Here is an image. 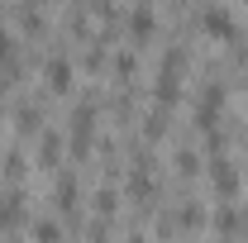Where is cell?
I'll return each instance as SVG.
<instances>
[{
	"instance_id": "obj_1",
	"label": "cell",
	"mask_w": 248,
	"mask_h": 243,
	"mask_svg": "<svg viewBox=\"0 0 248 243\" xmlns=\"http://www.w3.org/2000/svg\"><path fill=\"white\" fill-rule=\"evenodd\" d=\"M196 24L210 33V38H239V15L229 5H201L196 10Z\"/></svg>"
},
{
	"instance_id": "obj_2",
	"label": "cell",
	"mask_w": 248,
	"mask_h": 243,
	"mask_svg": "<svg viewBox=\"0 0 248 243\" xmlns=\"http://www.w3.org/2000/svg\"><path fill=\"white\" fill-rule=\"evenodd\" d=\"M91 138H95V105L81 100V105L72 110V157H86Z\"/></svg>"
},
{
	"instance_id": "obj_3",
	"label": "cell",
	"mask_w": 248,
	"mask_h": 243,
	"mask_svg": "<svg viewBox=\"0 0 248 243\" xmlns=\"http://www.w3.org/2000/svg\"><path fill=\"white\" fill-rule=\"evenodd\" d=\"M219 110H224V86L219 81H205V91H201V100H196V124H210L219 120Z\"/></svg>"
},
{
	"instance_id": "obj_4",
	"label": "cell",
	"mask_w": 248,
	"mask_h": 243,
	"mask_svg": "<svg viewBox=\"0 0 248 243\" xmlns=\"http://www.w3.org/2000/svg\"><path fill=\"white\" fill-rule=\"evenodd\" d=\"M43 81H48V91H72V58L67 53H53V58L43 62Z\"/></svg>"
},
{
	"instance_id": "obj_5",
	"label": "cell",
	"mask_w": 248,
	"mask_h": 243,
	"mask_svg": "<svg viewBox=\"0 0 248 243\" xmlns=\"http://www.w3.org/2000/svg\"><path fill=\"white\" fill-rule=\"evenodd\" d=\"M210 182L219 186V196H234V191H239V167H234L224 152H219V157H210Z\"/></svg>"
},
{
	"instance_id": "obj_6",
	"label": "cell",
	"mask_w": 248,
	"mask_h": 243,
	"mask_svg": "<svg viewBox=\"0 0 248 243\" xmlns=\"http://www.w3.org/2000/svg\"><path fill=\"white\" fill-rule=\"evenodd\" d=\"M124 19H129V33H134V38H153V29H157V10L153 5H134Z\"/></svg>"
},
{
	"instance_id": "obj_7",
	"label": "cell",
	"mask_w": 248,
	"mask_h": 243,
	"mask_svg": "<svg viewBox=\"0 0 248 243\" xmlns=\"http://www.w3.org/2000/svg\"><path fill=\"white\" fill-rule=\"evenodd\" d=\"M53 200H58L62 214H77V205H81V186H77L72 172H62V177H58V196H53Z\"/></svg>"
},
{
	"instance_id": "obj_8",
	"label": "cell",
	"mask_w": 248,
	"mask_h": 243,
	"mask_svg": "<svg viewBox=\"0 0 248 243\" xmlns=\"http://www.w3.org/2000/svg\"><path fill=\"white\" fill-rule=\"evenodd\" d=\"M24 219V191H0V229H15Z\"/></svg>"
},
{
	"instance_id": "obj_9",
	"label": "cell",
	"mask_w": 248,
	"mask_h": 243,
	"mask_svg": "<svg viewBox=\"0 0 248 243\" xmlns=\"http://www.w3.org/2000/svg\"><path fill=\"white\" fill-rule=\"evenodd\" d=\"M15 19H19V24H24L29 33H38V29H43V10H38V5H19V10H15Z\"/></svg>"
},
{
	"instance_id": "obj_10",
	"label": "cell",
	"mask_w": 248,
	"mask_h": 243,
	"mask_svg": "<svg viewBox=\"0 0 248 243\" xmlns=\"http://www.w3.org/2000/svg\"><path fill=\"white\" fill-rule=\"evenodd\" d=\"M33 239L38 243H58L62 234H58V219H38V224H33Z\"/></svg>"
},
{
	"instance_id": "obj_11",
	"label": "cell",
	"mask_w": 248,
	"mask_h": 243,
	"mask_svg": "<svg viewBox=\"0 0 248 243\" xmlns=\"http://www.w3.org/2000/svg\"><path fill=\"white\" fill-rule=\"evenodd\" d=\"M177 219H182L186 229H196V224H201V219H205V210H201V205H196V200H186L182 210H177Z\"/></svg>"
},
{
	"instance_id": "obj_12",
	"label": "cell",
	"mask_w": 248,
	"mask_h": 243,
	"mask_svg": "<svg viewBox=\"0 0 248 243\" xmlns=\"http://www.w3.org/2000/svg\"><path fill=\"white\" fill-rule=\"evenodd\" d=\"M19 129H24V134H33V129H38V105H33V100H24V105H19Z\"/></svg>"
},
{
	"instance_id": "obj_13",
	"label": "cell",
	"mask_w": 248,
	"mask_h": 243,
	"mask_svg": "<svg viewBox=\"0 0 248 243\" xmlns=\"http://www.w3.org/2000/svg\"><path fill=\"white\" fill-rule=\"evenodd\" d=\"M162 129H167V110H148V120H143V134H148V138H157Z\"/></svg>"
},
{
	"instance_id": "obj_14",
	"label": "cell",
	"mask_w": 248,
	"mask_h": 243,
	"mask_svg": "<svg viewBox=\"0 0 248 243\" xmlns=\"http://www.w3.org/2000/svg\"><path fill=\"white\" fill-rule=\"evenodd\" d=\"M115 200H120L115 186H100V191H95V210H100V214H115Z\"/></svg>"
},
{
	"instance_id": "obj_15",
	"label": "cell",
	"mask_w": 248,
	"mask_h": 243,
	"mask_svg": "<svg viewBox=\"0 0 248 243\" xmlns=\"http://www.w3.org/2000/svg\"><path fill=\"white\" fill-rule=\"evenodd\" d=\"M58 148H62L58 134H43V138H38V152H43V162H58Z\"/></svg>"
},
{
	"instance_id": "obj_16",
	"label": "cell",
	"mask_w": 248,
	"mask_h": 243,
	"mask_svg": "<svg viewBox=\"0 0 248 243\" xmlns=\"http://www.w3.org/2000/svg\"><path fill=\"white\" fill-rule=\"evenodd\" d=\"M177 172L182 177H196V148H177Z\"/></svg>"
},
{
	"instance_id": "obj_17",
	"label": "cell",
	"mask_w": 248,
	"mask_h": 243,
	"mask_svg": "<svg viewBox=\"0 0 248 243\" xmlns=\"http://www.w3.org/2000/svg\"><path fill=\"white\" fill-rule=\"evenodd\" d=\"M134 67H139V58H134V53H115V72H120V76H129Z\"/></svg>"
},
{
	"instance_id": "obj_18",
	"label": "cell",
	"mask_w": 248,
	"mask_h": 243,
	"mask_svg": "<svg viewBox=\"0 0 248 243\" xmlns=\"http://www.w3.org/2000/svg\"><path fill=\"white\" fill-rule=\"evenodd\" d=\"M124 243H143V234H124Z\"/></svg>"
},
{
	"instance_id": "obj_19",
	"label": "cell",
	"mask_w": 248,
	"mask_h": 243,
	"mask_svg": "<svg viewBox=\"0 0 248 243\" xmlns=\"http://www.w3.org/2000/svg\"><path fill=\"white\" fill-rule=\"evenodd\" d=\"M0 124H5V115H0Z\"/></svg>"
}]
</instances>
